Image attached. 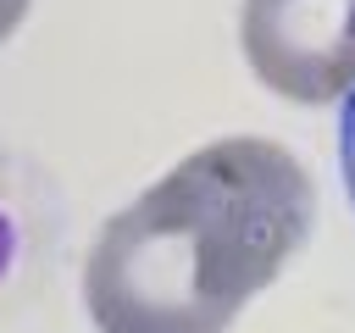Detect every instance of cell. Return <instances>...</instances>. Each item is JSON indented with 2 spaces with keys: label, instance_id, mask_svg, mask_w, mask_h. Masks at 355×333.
Instances as JSON below:
<instances>
[{
  "label": "cell",
  "instance_id": "cell-3",
  "mask_svg": "<svg viewBox=\"0 0 355 333\" xmlns=\"http://www.w3.org/2000/svg\"><path fill=\"white\" fill-rule=\"evenodd\" d=\"M50 244V205L39 178L0 144V316L28 289Z\"/></svg>",
  "mask_w": 355,
  "mask_h": 333
},
{
  "label": "cell",
  "instance_id": "cell-2",
  "mask_svg": "<svg viewBox=\"0 0 355 333\" xmlns=\"http://www.w3.org/2000/svg\"><path fill=\"white\" fill-rule=\"evenodd\" d=\"M239 50L272 94L333 105L355 89V0H244Z\"/></svg>",
  "mask_w": 355,
  "mask_h": 333
},
{
  "label": "cell",
  "instance_id": "cell-1",
  "mask_svg": "<svg viewBox=\"0 0 355 333\" xmlns=\"http://www.w3.org/2000/svg\"><path fill=\"white\" fill-rule=\"evenodd\" d=\"M316 189L294 150L227 133L189 150L89 244L94 333H227L305 250Z\"/></svg>",
  "mask_w": 355,
  "mask_h": 333
},
{
  "label": "cell",
  "instance_id": "cell-4",
  "mask_svg": "<svg viewBox=\"0 0 355 333\" xmlns=\"http://www.w3.org/2000/svg\"><path fill=\"white\" fill-rule=\"evenodd\" d=\"M338 166H344V189L355 205V89L344 94V111H338Z\"/></svg>",
  "mask_w": 355,
  "mask_h": 333
},
{
  "label": "cell",
  "instance_id": "cell-5",
  "mask_svg": "<svg viewBox=\"0 0 355 333\" xmlns=\"http://www.w3.org/2000/svg\"><path fill=\"white\" fill-rule=\"evenodd\" d=\"M28 11H33V0H0V44L28 22Z\"/></svg>",
  "mask_w": 355,
  "mask_h": 333
}]
</instances>
